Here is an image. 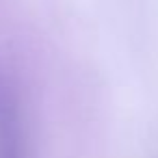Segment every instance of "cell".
<instances>
[{"label": "cell", "instance_id": "cell-1", "mask_svg": "<svg viewBox=\"0 0 158 158\" xmlns=\"http://www.w3.org/2000/svg\"><path fill=\"white\" fill-rule=\"evenodd\" d=\"M0 158H31L22 104L5 76H0Z\"/></svg>", "mask_w": 158, "mask_h": 158}]
</instances>
